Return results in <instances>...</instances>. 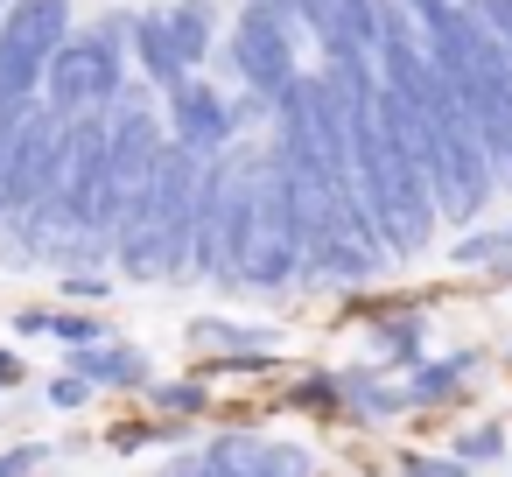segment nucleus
I'll return each instance as SVG.
<instances>
[{
	"label": "nucleus",
	"instance_id": "f257e3e1",
	"mask_svg": "<svg viewBox=\"0 0 512 477\" xmlns=\"http://www.w3.org/2000/svg\"><path fill=\"white\" fill-rule=\"evenodd\" d=\"M190 211H197V155H183L169 141L155 155L148 183L120 204L106 253L134 281H183V267H190Z\"/></svg>",
	"mask_w": 512,
	"mask_h": 477
},
{
	"label": "nucleus",
	"instance_id": "f03ea898",
	"mask_svg": "<svg viewBox=\"0 0 512 477\" xmlns=\"http://www.w3.org/2000/svg\"><path fill=\"white\" fill-rule=\"evenodd\" d=\"M120 85H127V15H106L99 29H78L50 50L36 92L57 120H85V113H106Z\"/></svg>",
	"mask_w": 512,
	"mask_h": 477
},
{
	"label": "nucleus",
	"instance_id": "7ed1b4c3",
	"mask_svg": "<svg viewBox=\"0 0 512 477\" xmlns=\"http://www.w3.org/2000/svg\"><path fill=\"white\" fill-rule=\"evenodd\" d=\"M246 190H253V155H204L197 162V211H190V274L232 288V253L246 232Z\"/></svg>",
	"mask_w": 512,
	"mask_h": 477
},
{
	"label": "nucleus",
	"instance_id": "20e7f679",
	"mask_svg": "<svg viewBox=\"0 0 512 477\" xmlns=\"http://www.w3.org/2000/svg\"><path fill=\"white\" fill-rule=\"evenodd\" d=\"M302 267L295 253V211H288V183H281V162L260 155L253 162V190H246V232H239V253H232V288H288Z\"/></svg>",
	"mask_w": 512,
	"mask_h": 477
},
{
	"label": "nucleus",
	"instance_id": "39448f33",
	"mask_svg": "<svg viewBox=\"0 0 512 477\" xmlns=\"http://www.w3.org/2000/svg\"><path fill=\"white\" fill-rule=\"evenodd\" d=\"M71 36V0H8L0 8V106H29L50 50Z\"/></svg>",
	"mask_w": 512,
	"mask_h": 477
},
{
	"label": "nucleus",
	"instance_id": "423d86ee",
	"mask_svg": "<svg viewBox=\"0 0 512 477\" xmlns=\"http://www.w3.org/2000/svg\"><path fill=\"white\" fill-rule=\"evenodd\" d=\"M225 71L260 106H274L288 92V78H295V36H288V22L267 15V8H239V29L225 36Z\"/></svg>",
	"mask_w": 512,
	"mask_h": 477
},
{
	"label": "nucleus",
	"instance_id": "0eeeda50",
	"mask_svg": "<svg viewBox=\"0 0 512 477\" xmlns=\"http://www.w3.org/2000/svg\"><path fill=\"white\" fill-rule=\"evenodd\" d=\"M190 477H316V456L302 442L232 428V435H211L204 456H190Z\"/></svg>",
	"mask_w": 512,
	"mask_h": 477
},
{
	"label": "nucleus",
	"instance_id": "6e6552de",
	"mask_svg": "<svg viewBox=\"0 0 512 477\" xmlns=\"http://www.w3.org/2000/svg\"><path fill=\"white\" fill-rule=\"evenodd\" d=\"M232 99L218 92V85H204L197 71L190 78H176L169 85V141L183 148V155H218V148H232Z\"/></svg>",
	"mask_w": 512,
	"mask_h": 477
},
{
	"label": "nucleus",
	"instance_id": "1a4fd4ad",
	"mask_svg": "<svg viewBox=\"0 0 512 477\" xmlns=\"http://www.w3.org/2000/svg\"><path fill=\"white\" fill-rule=\"evenodd\" d=\"M302 29L323 43V57H344V50H365L379 43V0H309Z\"/></svg>",
	"mask_w": 512,
	"mask_h": 477
},
{
	"label": "nucleus",
	"instance_id": "9d476101",
	"mask_svg": "<svg viewBox=\"0 0 512 477\" xmlns=\"http://www.w3.org/2000/svg\"><path fill=\"white\" fill-rule=\"evenodd\" d=\"M64 372H78V379H92V386H148V379H155L148 358H141L134 344H120V337L71 344V351H64Z\"/></svg>",
	"mask_w": 512,
	"mask_h": 477
},
{
	"label": "nucleus",
	"instance_id": "9b49d317",
	"mask_svg": "<svg viewBox=\"0 0 512 477\" xmlns=\"http://www.w3.org/2000/svg\"><path fill=\"white\" fill-rule=\"evenodd\" d=\"M477 372V358L470 351H449V358H414L407 365V379H400V393H407V407H442L463 379Z\"/></svg>",
	"mask_w": 512,
	"mask_h": 477
},
{
	"label": "nucleus",
	"instance_id": "f8f14e48",
	"mask_svg": "<svg viewBox=\"0 0 512 477\" xmlns=\"http://www.w3.org/2000/svg\"><path fill=\"white\" fill-rule=\"evenodd\" d=\"M127 43H134V57H141V78L148 85H176V78H190L183 64H176V50H169V29H162V15H127Z\"/></svg>",
	"mask_w": 512,
	"mask_h": 477
},
{
	"label": "nucleus",
	"instance_id": "ddd939ff",
	"mask_svg": "<svg viewBox=\"0 0 512 477\" xmlns=\"http://www.w3.org/2000/svg\"><path fill=\"white\" fill-rule=\"evenodd\" d=\"M162 29H169L176 64H183V71H197V64L211 57V36H218V22H211V0H183V8H169V15H162Z\"/></svg>",
	"mask_w": 512,
	"mask_h": 477
},
{
	"label": "nucleus",
	"instance_id": "4468645a",
	"mask_svg": "<svg viewBox=\"0 0 512 477\" xmlns=\"http://www.w3.org/2000/svg\"><path fill=\"white\" fill-rule=\"evenodd\" d=\"M337 400H351L358 414H372V421H386V414H407V393L393 386V379H372V372H351V379H337Z\"/></svg>",
	"mask_w": 512,
	"mask_h": 477
},
{
	"label": "nucleus",
	"instance_id": "2eb2a0df",
	"mask_svg": "<svg viewBox=\"0 0 512 477\" xmlns=\"http://www.w3.org/2000/svg\"><path fill=\"white\" fill-rule=\"evenodd\" d=\"M449 260H456V267H505V260H512V218H505V225H484V232H463V239L449 246Z\"/></svg>",
	"mask_w": 512,
	"mask_h": 477
},
{
	"label": "nucleus",
	"instance_id": "dca6fc26",
	"mask_svg": "<svg viewBox=\"0 0 512 477\" xmlns=\"http://www.w3.org/2000/svg\"><path fill=\"white\" fill-rule=\"evenodd\" d=\"M372 344H379V365H386V372H407V365L421 358V323H414V316H393V323L372 330Z\"/></svg>",
	"mask_w": 512,
	"mask_h": 477
},
{
	"label": "nucleus",
	"instance_id": "f3484780",
	"mask_svg": "<svg viewBox=\"0 0 512 477\" xmlns=\"http://www.w3.org/2000/svg\"><path fill=\"white\" fill-rule=\"evenodd\" d=\"M190 337L197 344H218V351H267L274 344V330H239V323H218V316H197Z\"/></svg>",
	"mask_w": 512,
	"mask_h": 477
},
{
	"label": "nucleus",
	"instance_id": "a211bd4d",
	"mask_svg": "<svg viewBox=\"0 0 512 477\" xmlns=\"http://www.w3.org/2000/svg\"><path fill=\"white\" fill-rule=\"evenodd\" d=\"M148 393H155L162 414H204V407H211V393H204L197 379H148Z\"/></svg>",
	"mask_w": 512,
	"mask_h": 477
},
{
	"label": "nucleus",
	"instance_id": "6ab92c4d",
	"mask_svg": "<svg viewBox=\"0 0 512 477\" xmlns=\"http://www.w3.org/2000/svg\"><path fill=\"white\" fill-rule=\"evenodd\" d=\"M449 456H456V463H498V456H505V428H498V421H477V428L456 435Z\"/></svg>",
	"mask_w": 512,
	"mask_h": 477
},
{
	"label": "nucleus",
	"instance_id": "aec40b11",
	"mask_svg": "<svg viewBox=\"0 0 512 477\" xmlns=\"http://www.w3.org/2000/svg\"><path fill=\"white\" fill-rule=\"evenodd\" d=\"M36 106V99H29ZM29 106H0V218H8V176H15V134H22V113Z\"/></svg>",
	"mask_w": 512,
	"mask_h": 477
},
{
	"label": "nucleus",
	"instance_id": "412c9836",
	"mask_svg": "<svg viewBox=\"0 0 512 477\" xmlns=\"http://www.w3.org/2000/svg\"><path fill=\"white\" fill-rule=\"evenodd\" d=\"M43 337H57V344L71 351V344H99V337H106V323H99V316H85V309H64V316H50V330H43Z\"/></svg>",
	"mask_w": 512,
	"mask_h": 477
},
{
	"label": "nucleus",
	"instance_id": "4be33fe9",
	"mask_svg": "<svg viewBox=\"0 0 512 477\" xmlns=\"http://www.w3.org/2000/svg\"><path fill=\"white\" fill-rule=\"evenodd\" d=\"M50 407H64V414L92 407V379H78V372H57V379H50Z\"/></svg>",
	"mask_w": 512,
	"mask_h": 477
},
{
	"label": "nucleus",
	"instance_id": "5701e85b",
	"mask_svg": "<svg viewBox=\"0 0 512 477\" xmlns=\"http://www.w3.org/2000/svg\"><path fill=\"white\" fill-rule=\"evenodd\" d=\"M43 442H15V449H0V477H36L43 470Z\"/></svg>",
	"mask_w": 512,
	"mask_h": 477
},
{
	"label": "nucleus",
	"instance_id": "b1692460",
	"mask_svg": "<svg viewBox=\"0 0 512 477\" xmlns=\"http://www.w3.org/2000/svg\"><path fill=\"white\" fill-rule=\"evenodd\" d=\"M470 463H456V456H407L393 477H463Z\"/></svg>",
	"mask_w": 512,
	"mask_h": 477
},
{
	"label": "nucleus",
	"instance_id": "393cba45",
	"mask_svg": "<svg viewBox=\"0 0 512 477\" xmlns=\"http://www.w3.org/2000/svg\"><path fill=\"white\" fill-rule=\"evenodd\" d=\"M477 22L491 29V43L512 50V0H477Z\"/></svg>",
	"mask_w": 512,
	"mask_h": 477
},
{
	"label": "nucleus",
	"instance_id": "a878e982",
	"mask_svg": "<svg viewBox=\"0 0 512 477\" xmlns=\"http://www.w3.org/2000/svg\"><path fill=\"white\" fill-rule=\"evenodd\" d=\"M295 407H337V379H295Z\"/></svg>",
	"mask_w": 512,
	"mask_h": 477
},
{
	"label": "nucleus",
	"instance_id": "bb28decb",
	"mask_svg": "<svg viewBox=\"0 0 512 477\" xmlns=\"http://www.w3.org/2000/svg\"><path fill=\"white\" fill-rule=\"evenodd\" d=\"M64 295H71V302H106V295H113V281H99V274H71V281H64Z\"/></svg>",
	"mask_w": 512,
	"mask_h": 477
},
{
	"label": "nucleus",
	"instance_id": "cd10ccee",
	"mask_svg": "<svg viewBox=\"0 0 512 477\" xmlns=\"http://www.w3.org/2000/svg\"><path fill=\"white\" fill-rule=\"evenodd\" d=\"M253 8H267V15H281V22H302L309 0H253Z\"/></svg>",
	"mask_w": 512,
	"mask_h": 477
},
{
	"label": "nucleus",
	"instance_id": "c85d7f7f",
	"mask_svg": "<svg viewBox=\"0 0 512 477\" xmlns=\"http://www.w3.org/2000/svg\"><path fill=\"white\" fill-rule=\"evenodd\" d=\"M15 330H22V337H43V330H50V309H22Z\"/></svg>",
	"mask_w": 512,
	"mask_h": 477
},
{
	"label": "nucleus",
	"instance_id": "c756f323",
	"mask_svg": "<svg viewBox=\"0 0 512 477\" xmlns=\"http://www.w3.org/2000/svg\"><path fill=\"white\" fill-rule=\"evenodd\" d=\"M15 379H22V358H15V351H0V393H8Z\"/></svg>",
	"mask_w": 512,
	"mask_h": 477
},
{
	"label": "nucleus",
	"instance_id": "7c9ffc66",
	"mask_svg": "<svg viewBox=\"0 0 512 477\" xmlns=\"http://www.w3.org/2000/svg\"><path fill=\"white\" fill-rule=\"evenodd\" d=\"M155 477H190V463H162V470H155Z\"/></svg>",
	"mask_w": 512,
	"mask_h": 477
},
{
	"label": "nucleus",
	"instance_id": "2f4dec72",
	"mask_svg": "<svg viewBox=\"0 0 512 477\" xmlns=\"http://www.w3.org/2000/svg\"><path fill=\"white\" fill-rule=\"evenodd\" d=\"M0 8H8V0H0Z\"/></svg>",
	"mask_w": 512,
	"mask_h": 477
}]
</instances>
